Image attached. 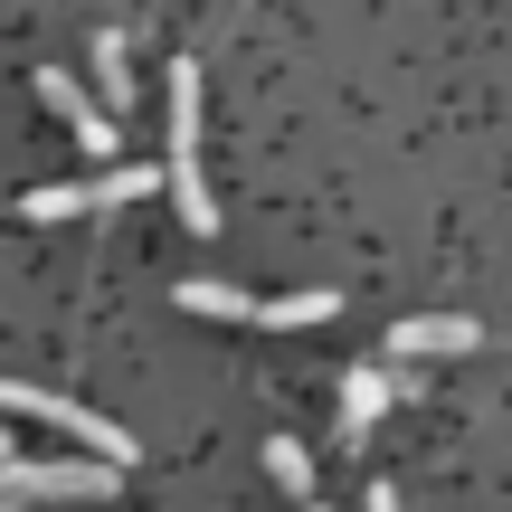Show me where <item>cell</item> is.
Returning a JSON list of instances; mask_svg holds the SVG:
<instances>
[{
  "label": "cell",
  "instance_id": "cell-1",
  "mask_svg": "<svg viewBox=\"0 0 512 512\" xmlns=\"http://www.w3.org/2000/svg\"><path fill=\"white\" fill-rule=\"evenodd\" d=\"M114 475H124V465H105V456L57 465V456H19V446L0 437V503H86V494H114Z\"/></svg>",
  "mask_w": 512,
  "mask_h": 512
},
{
  "label": "cell",
  "instance_id": "cell-2",
  "mask_svg": "<svg viewBox=\"0 0 512 512\" xmlns=\"http://www.w3.org/2000/svg\"><path fill=\"white\" fill-rule=\"evenodd\" d=\"M171 200L190 228H219V190L200 171V67H171Z\"/></svg>",
  "mask_w": 512,
  "mask_h": 512
},
{
  "label": "cell",
  "instance_id": "cell-3",
  "mask_svg": "<svg viewBox=\"0 0 512 512\" xmlns=\"http://www.w3.org/2000/svg\"><path fill=\"white\" fill-rule=\"evenodd\" d=\"M0 408L10 418H48L57 437H76V446H95L105 465H133V427H114V418H95V408H76V399H57V389H29V380H0Z\"/></svg>",
  "mask_w": 512,
  "mask_h": 512
},
{
  "label": "cell",
  "instance_id": "cell-4",
  "mask_svg": "<svg viewBox=\"0 0 512 512\" xmlns=\"http://www.w3.org/2000/svg\"><path fill=\"white\" fill-rule=\"evenodd\" d=\"M408 370H389V361H361V370H342V437H370L380 427V408L389 399H408Z\"/></svg>",
  "mask_w": 512,
  "mask_h": 512
},
{
  "label": "cell",
  "instance_id": "cell-5",
  "mask_svg": "<svg viewBox=\"0 0 512 512\" xmlns=\"http://www.w3.org/2000/svg\"><path fill=\"white\" fill-rule=\"evenodd\" d=\"M38 95H48V114H67L76 152H95V162L114 152V114H95V105H86V86H76L67 67H38Z\"/></svg>",
  "mask_w": 512,
  "mask_h": 512
},
{
  "label": "cell",
  "instance_id": "cell-6",
  "mask_svg": "<svg viewBox=\"0 0 512 512\" xmlns=\"http://www.w3.org/2000/svg\"><path fill=\"white\" fill-rule=\"evenodd\" d=\"M446 351H475V313H408L389 332V361H446Z\"/></svg>",
  "mask_w": 512,
  "mask_h": 512
},
{
  "label": "cell",
  "instance_id": "cell-7",
  "mask_svg": "<svg viewBox=\"0 0 512 512\" xmlns=\"http://www.w3.org/2000/svg\"><path fill=\"white\" fill-rule=\"evenodd\" d=\"M86 209H105V181H48L19 200V219L29 228H57V219H86Z\"/></svg>",
  "mask_w": 512,
  "mask_h": 512
},
{
  "label": "cell",
  "instance_id": "cell-8",
  "mask_svg": "<svg viewBox=\"0 0 512 512\" xmlns=\"http://www.w3.org/2000/svg\"><path fill=\"white\" fill-rule=\"evenodd\" d=\"M171 304L209 313V323H256V304H247L238 285H219V275H181V285H171Z\"/></svg>",
  "mask_w": 512,
  "mask_h": 512
},
{
  "label": "cell",
  "instance_id": "cell-9",
  "mask_svg": "<svg viewBox=\"0 0 512 512\" xmlns=\"http://www.w3.org/2000/svg\"><path fill=\"white\" fill-rule=\"evenodd\" d=\"M332 313H342V294L304 285V294H275V304H256V323H266V332H304V323H332Z\"/></svg>",
  "mask_w": 512,
  "mask_h": 512
},
{
  "label": "cell",
  "instance_id": "cell-10",
  "mask_svg": "<svg viewBox=\"0 0 512 512\" xmlns=\"http://www.w3.org/2000/svg\"><path fill=\"white\" fill-rule=\"evenodd\" d=\"M95 86H105V114H124L133 76H124V29H95Z\"/></svg>",
  "mask_w": 512,
  "mask_h": 512
},
{
  "label": "cell",
  "instance_id": "cell-11",
  "mask_svg": "<svg viewBox=\"0 0 512 512\" xmlns=\"http://www.w3.org/2000/svg\"><path fill=\"white\" fill-rule=\"evenodd\" d=\"M266 475L285 484L294 503H313V456H304V446H294V437H266Z\"/></svg>",
  "mask_w": 512,
  "mask_h": 512
},
{
  "label": "cell",
  "instance_id": "cell-12",
  "mask_svg": "<svg viewBox=\"0 0 512 512\" xmlns=\"http://www.w3.org/2000/svg\"><path fill=\"white\" fill-rule=\"evenodd\" d=\"M143 190H152V171H143V162L105 171V209H133V200H143Z\"/></svg>",
  "mask_w": 512,
  "mask_h": 512
},
{
  "label": "cell",
  "instance_id": "cell-13",
  "mask_svg": "<svg viewBox=\"0 0 512 512\" xmlns=\"http://www.w3.org/2000/svg\"><path fill=\"white\" fill-rule=\"evenodd\" d=\"M370 512H399V484H370Z\"/></svg>",
  "mask_w": 512,
  "mask_h": 512
},
{
  "label": "cell",
  "instance_id": "cell-14",
  "mask_svg": "<svg viewBox=\"0 0 512 512\" xmlns=\"http://www.w3.org/2000/svg\"><path fill=\"white\" fill-rule=\"evenodd\" d=\"M304 512H332V503H304Z\"/></svg>",
  "mask_w": 512,
  "mask_h": 512
}]
</instances>
